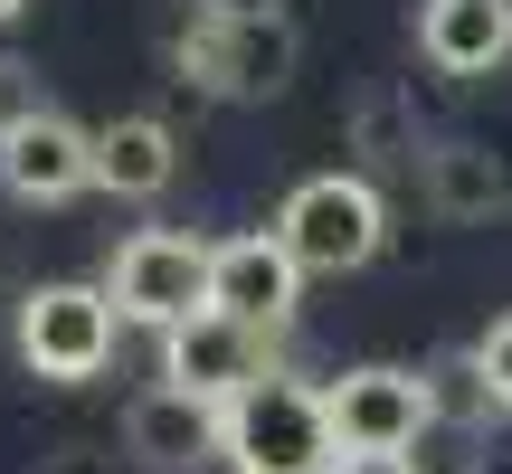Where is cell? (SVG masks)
<instances>
[{
  "mask_svg": "<svg viewBox=\"0 0 512 474\" xmlns=\"http://www.w3.org/2000/svg\"><path fill=\"white\" fill-rule=\"evenodd\" d=\"M219 465H238V474H332L342 446H332L323 389H304L294 370H266L256 389H238L219 408Z\"/></svg>",
  "mask_w": 512,
  "mask_h": 474,
  "instance_id": "obj_1",
  "label": "cell"
},
{
  "mask_svg": "<svg viewBox=\"0 0 512 474\" xmlns=\"http://www.w3.org/2000/svg\"><path fill=\"white\" fill-rule=\"evenodd\" d=\"M171 67H181V86L219 95V105H266V95H285L294 67H304V29H294L285 10H275V19L190 10L181 38H171Z\"/></svg>",
  "mask_w": 512,
  "mask_h": 474,
  "instance_id": "obj_2",
  "label": "cell"
},
{
  "mask_svg": "<svg viewBox=\"0 0 512 474\" xmlns=\"http://www.w3.org/2000/svg\"><path fill=\"white\" fill-rule=\"evenodd\" d=\"M275 237H285V256L304 275H361L389 247V200H380L370 171H313V181L285 190Z\"/></svg>",
  "mask_w": 512,
  "mask_h": 474,
  "instance_id": "obj_3",
  "label": "cell"
},
{
  "mask_svg": "<svg viewBox=\"0 0 512 474\" xmlns=\"http://www.w3.org/2000/svg\"><path fill=\"white\" fill-rule=\"evenodd\" d=\"M95 285H105V304L124 313V323L171 332V323H190V313H209V237H181V228H133Z\"/></svg>",
  "mask_w": 512,
  "mask_h": 474,
  "instance_id": "obj_4",
  "label": "cell"
},
{
  "mask_svg": "<svg viewBox=\"0 0 512 474\" xmlns=\"http://www.w3.org/2000/svg\"><path fill=\"white\" fill-rule=\"evenodd\" d=\"M114 332H124V313L105 304V285L57 275V285L19 294V361H29L38 380H95V370L114 361Z\"/></svg>",
  "mask_w": 512,
  "mask_h": 474,
  "instance_id": "obj_5",
  "label": "cell"
},
{
  "mask_svg": "<svg viewBox=\"0 0 512 474\" xmlns=\"http://www.w3.org/2000/svg\"><path fill=\"white\" fill-rule=\"evenodd\" d=\"M332 408V446L342 456H408V446L437 427V399H427V370H399V361H361L323 389Z\"/></svg>",
  "mask_w": 512,
  "mask_h": 474,
  "instance_id": "obj_6",
  "label": "cell"
},
{
  "mask_svg": "<svg viewBox=\"0 0 512 474\" xmlns=\"http://www.w3.org/2000/svg\"><path fill=\"white\" fill-rule=\"evenodd\" d=\"M0 190L19 209H67L76 190H95V133L57 105L0 114Z\"/></svg>",
  "mask_w": 512,
  "mask_h": 474,
  "instance_id": "obj_7",
  "label": "cell"
},
{
  "mask_svg": "<svg viewBox=\"0 0 512 474\" xmlns=\"http://www.w3.org/2000/svg\"><path fill=\"white\" fill-rule=\"evenodd\" d=\"M266 370H285L275 361V332H256L238 323V313H190V323H171L162 332V380L171 389H190V399H238V389H256Z\"/></svg>",
  "mask_w": 512,
  "mask_h": 474,
  "instance_id": "obj_8",
  "label": "cell"
},
{
  "mask_svg": "<svg viewBox=\"0 0 512 474\" xmlns=\"http://www.w3.org/2000/svg\"><path fill=\"white\" fill-rule=\"evenodd\" d=\"M294 304H304V266L285 256L275 228H247V237H219V247H209V313H238L256 332H285Z\"/></svg>",
  "mask_w": 512,
  "mask_h": 474,
  "instance_id": "obj_9",
  "label": "cell"
},
{
  "mask_svg": "<svg viewBox=\"0 0 512 474\" xmlns=\"http://www.w3.org/2000/svg\"><path fill=\"white\" fill-rule=\"evenodd\" d=\"M124 456L152 465V474H190L219 456V399H190V389H143L124 408Z\"/></svg>",
  "mask_w": 512,
  "mask_h": 474,
  "instance_id": "obj_10",
  "label": "cell"
},
{
  "mask_svg": "<svg viewBox=\"0 0 512 474\" xmlns=\"http://www.w3.org/2000/svg\"><path fill=\"white\" fill-rule=\"evenodd\" d=\"M512 200V162L494 143H475V133H446V143H427V209H437L446 228H484L503 219Z\"/></svg>",
  "mask_w": 512,
  "mask_h": 474,
  "instance_id": "obj_11",
  "label": "cell"
},
{
  "mask_svg": "<svg viewBox=\"0 0 512 474\" xmlns=\"http://www.w3.org/2000/svg\"><path fill=\"white\" fill-rule=\"evenodd\" d=\"M181 181V133L162 114H114L95 124V190L105 200H162Z\"/></svg>",
  "mask_w": 512,
  "mask_h": 474,
  "instance_id": "obj_12",
  "label": "cell"
},
{
  "mask_svg": "<svg viewBox=\"0 0 512 474\" xmlns=\"http://www.w3.org/2000/svg\"><path fill=\"white\" fill-rule=\"evenodd\" d=\"M418 57L437 76H494L512 57V0H427L418 10Z\"/></svg>",
  "mask_w": 512,
  "mask_h": 474,
  "instance_id": "obj_13",
  "label": "cell"
},
{
  "mask_svg": "<svg viewBox=\"0 0 512 474\" xmlns=\"http://www.w3.org/2000/svg\"><path fill=\"white\" fill-rule=\"evenodd\" d=\"M351 152H370V162H418V114H408V95H361V105H351Z\"/></svg>",
  "mask_w": 512,
  "mask_h": 474,
  "instance_id": "obj_14",
  "label": "cell"
},
{
  "mask_svg": "<svg viewBox=\"0 0 512 474\" xmlns=\"http://www.w3.org/2000/svg\"><path fill=\"white\" fill-rule=\"evenodd\" d=\"M427 399H437V418H484V408H494V389L475 380V351H465V361H437V370H427Z\"/></svg>",
  "mask_w": 512,
  "mask_h": 474,
  "instance_id": "obj_15",
  "label": "cell"
},
{
  "mask_svg": "<svg viewBox=\"0 0 512 474\" xmlns=\"http://www.w3.org/2000/svg\"><path fill=\"white\" fill-rule=\"evenodd\" d=\"M475 380L494 389V408H512V313H503V323L475 342Z\"/></svg>",
  "mask_w": 512,
  "mask_h": 474,
  "instance_id": "obj_16",
  "label": "cell"
},
{
  "mask_svg": "<svg viewBox=\"0 0 512 474\" xmlns=\"http://www.w3.org/2000/svg\"><path fill=\"white\" fill-rule=\"evenodd\" d=\"M38 474H114V456H86V446H67V456H38Z\"/></svg>",
  "mask_w": 512,
  "mask_h": 474,
  "instance_id": "obj_17",
  "label": "cell"
},
{
  "mask_svg": "<svg viewBox=\"0 0 512 474\" xmlns=\"http://www.w3.org/2000/svg\"><path fill=\"white\" fill-rule=\"evenodd\" d=\"M190 10H219V19H275L285 0H190Z\"/></svg>",
  "mask_w": 512,
  "mask_h": 474,
  "instance_id": "obj_18",
  "label": "cell"
},
{
  "mask_svg": "<svg viewBox=\"0 0 512 474\" xmlns=\"http://www.w3.org/2000/svg\"><path fill=\"white\" fill-rule=\"evenodd\" d=\"M332 474H418V465H408V456H342Z\"/></svg>",
  "mask_w": 512,
  "mask_h": 474,
  "instance_id": "obj_19",
  "label": "cell"
},
{
  "mask_svg": "<svg viewBox=\"0 0 512 474\" xmlns=\"http://www.w3.org/2000/svg\"><path fill=\"white\" fill-rule=\"evenodd\" d=\"M19 10H29V0H0V19H19Z\"/></svg>",
  "mask_w": 512,
  "mask_h": 474,
  "instance_id": "obj_20",
  "label": "cell"
}]
</instances>
